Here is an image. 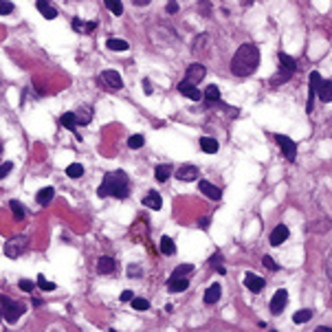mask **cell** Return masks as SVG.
I'll list each match as a JSON object with an SVG mask.
<instances>
[{"label":"cell","instance_id":"cell-18","mask_svg":"<svg viewBox=\"0 0 332 332\" xmlns=\"http://www.w3.org/2000/svg\"><path fill=\"white\" fill-rule=\"evenodd\" d=\"M198 190L205 194L207 198H211V200H220V196H222L220 190H218L216 185H211L209 181H200V183H198Z\"/></svg>","mask_w":332,"mask_h":332},{"label":"cell","instance_id":"cell-27","mask_svg":"<svg viewBox=\"0 0 332 332\" xmlns=\"http://www.w3.org/2000/svg\"><path fill=\"white\" fill-rule=\"evenodd\" d=\"M205 101L207 104H216V101H220V88L218 86H207V90H205Z\"/></svg>","mask_w":332,"mask_h":332},{"label":"cell","instance_id":"cell-41","mask_svg":"<svg viewBox=\"0 0 332 332\" xmlns=\"http://www.w3.org/2000/svg\"><path fill=\"white\" fill-rule=\"evenodd\" d=\"M11 170H13V163H11V161L2 163V165H0V178H4V176H7Z\"/></svg>","mask_w":332,"mask_h":332},{"label":"cell","instance_id":"cell-44","mask_svg":"<svg viewBox=\"0 0 332 332\" xmlns=\"http://www.w3.org/2000/svg\"><path fill=\"white\" fill-rule=\"evenodd\" d=\"M20 288L27 290V293H31V290H33V282H29V279H22V282H20Z\"/></svg>","mask_w":332,"mask_h":332},{"label":"cell","instance_id":"cell-53","mask_svg":"<svg viewBox=\"0 0 332 332\" xmlns=\"http://www.w3.org/2000/svg\"><path fill=\"white\" fill-rule=\"evenodd\" d=\"M0 152H2V145H0Z\"/></svg>","mask_w":332,"mask_h":332},{"label":"cell","instance_id":"cell-30","mask_svg":"<svg viewBox=\"0 0 332 332\" xmlns=\"http://www.w3.org/2000/svg\"><path fill=\"white\" fill-rule=\"evenodd\" d=\"M106 47L110 51H128L130 49V44L126 42V40H117V38H110L108 42H106Z\"/></svg>","mask_w":332,"mask_h":332},{"label":"cell","instance_id":"cell-8","mask_svg":"<svg viewBox=\"0 0 332 332\" xmlns=\"http://www.w3.org/2000/svg\"><path fill=\"white\" fill-rule=\"evenodd\" d=\"M319 84H321L319 70H313V73H310V88H308V101H306V112H313V101H315V95H317Z\"/></svg>","mask_w":332,"mask_h":332},{"label":"cell","instance_id":"cell-45","mask_svg":"<svg viewBox=\"0 0 332 332\" xmlns=\"http://www.w3.org/2000/svg\"><path fill=\"white\" fill-rule=\"evenodd\" d=\"M178 11V2L176 0H170V2H167V13H176Z\"/></svg>","mask_w":332,"mask_h":332},{"label":"cell","instance_id":"cell-4","mask_svg":"<svg viewBox=\"0 0 332 332\" xmlns=\"http://www.w3.org/2000/svg\"><path fill=\"white\" fill-rule=\"evenodd\" d=\"M27 249H29V238H24V236L9 238L7 242H4V255H7V258H11V260L20 258V255L27 251Z\"/></svg>","mask_w":332,"mask_h":332},{"label":"cell","instance_id":"cell-22","mask_svg":"<svg viewBox=\"0 0 332 332\" xmlns=\"http://www.w3.org/2000/svg\"><path fill=\"white\" fill-rule=\"evenodd\" d=\"M53 196H55V190L53 187H44V190H40L38 194H35V200H38V205H49L51 200H53Z\"/></svg>","mask_w":332,"mask_h":332},{"label":"cell","instance_id":"cell-7","mask_svg":"<svg viewBox=\"0 0 332 332\" xmlns=\"http://www.w3.org/2000/svg\"><path fill=\"white\" fill-rule=\"evenodd\" d=\"M207 75V68L202 64H192L190 68H187V75H185V81H190V84H200L202 79H205Z\"/></svg>","mask_w":332,"mask_h":332},{"label":"cell","instance_id":"cell-40","mask_svg":"<svg viewBox=\"0 0 332 332\" xmlns=\"http://www.w3.org/2000/svg\"><path fill=\"white\" fill-rule=\"evenodd\" d=\"M11 11H13V4L9 0H0V16H7Z\"/></svg>","mask_w":332,"mask_h":332},{"label":"cell","instance_id":"cell-28","mask_svg":"<svg viewBox=\"0 0 332 332\" xmlns=\"http://www.w3.org/2000/svg\"><path fill=\"white\" fill-rule=\"evenodd\" d=\"M277 58H279V66H282V68L290 70V73H295V68H297V64H295V60L290 58L288 53H279Z\"/></svg>","mask_w":332,"mask_h":332},{"label":"cell","instance_id":"cell-39","mask_svg":"<svg viewBox=\"0 0 332 332\" xmlns=\"http://www.w3.org/2000/svg\"><path fill=\"white\" fill-rule=\"evenodd\" d=\"M38 286L42 290H55V284L49 282V279H44V275H40V277H38Z\"/></svg>","mask_w":332,"mask_h":332},{"label":"cell","instance_id":"cell-32","mask_svg":"<svg viewBox=\"0 0 332 332\" xmlns=\"http://www.w3.org/2000/svg\"><path fill=\"white\" fill-rule=\"evenodd\" d=\"M192 270H194V264H181V266L172 270V277H187Z\"/></svg>","mask_w":332,"mask_h":332},{"label":"cell","instance_id":"cell-14","mask_svg":"<svg viewBox=\"0 0 332 332\" xmlns=\"http://www.w3.org/2000/svg\"><path fill=\"white\" fill-rule=\"evenodd\" d=\"M70 27L75 29L77 33H84V35H90L97 29V20H90V22H84V20L79 18H73V22H70Z\"/></svg>","mask_w":332,"mask_h":332},{"label":"cell","instance_id":"cell-34","mask_svg":"<svg viewBox=\"0 0 332 332\" xmlns=\"http://www.w3.org/2000/svg\"><path fill=\"white\" fill-rule=\"evenodd\" d=\"M106 7H108V11H112L115 16H121V13H124V4H121V0H106Z\"/></svg>","mask_w":332,"mask_h":332},{"label":"cell","instance_id":"cell-9","mask_svg":"<svg viewBox=\"0 0 332 332\" xmlns=\"http://www.w3.org/2000/svg\"><path fill=\"white\" fill-rule=\"evenodd\" d=\"M286 301H288V293H286L284 288H279L277 293L273 295V299H270V313H273V315H279V313L284 310Z\"/></svg>","mask_w":332,"mask_h":332},{"label":"cell","instance_id":"cell-50","mask_svg":"<svg viewBox=\"0 0 332 332\" xmlns=\"http://www.w3.org/2000/svg\"><path fill=\"white\" fill-rule=\"evenodd\" d=\"M216 270H218V273H220V275H224V273H227V268H224V266H220V264H218V266H216Z\"/></svg>","mask_w":332,"mask_h":332},{"label":"cell","instance_id":"cell-19","mask_svg":"<svg viewBox=\"0 0 332 332\" xmlns=\"http://www.w3.org/2000/svg\"><path fill=\"white\" fill-rule=\"evenodd\" d=\"M317 95H319V99L324 101V104L332 101V79H321L319 88H317Z\"/></svg>","mask_w":332,"mask_h":332},{"label":"cell","instance_id":"cell-48","mask_svg":"<svg viewBox=\"0 0 332 332\" xmlns=\"http://www.w3.org/2000/svg\"><path fill=\"white\" fill-rule=\"evenodd\" d=\"M121 301H132V293H130V290H124V293H121Z\"/></svg>","mask_w":332,"mask_h":332},{"label":"cell","instance_id":"cell-31","mask_svg":"<svg viewBox=\"0 0 332 332\" xmlns=\"http://www.w3.org/2000/svg\"><path fill=\"white\" fill-rule=\"evenodd\" d=\"M9 207L13 209V218H16V220H24V216H27V209L20 205L18 200H11V202H9Z\"/></svg>","mask_w":332,"mask_h":332},{"label":"cell","instance_id":"cell-3","mask_svg":"<svg viewBox=\"0 0 332 332\" xmlns=\"http://www.w3.org/2000/svg\"><path fill=\"white\" fill-rule=\"evenodd\" d=\"M0 308H2V319L9 321V324H16V321L22 317V313L27 310V306L22 301H16L11 297H0Z\"/></svg>","mask_w":332,"mask_h":332},{"label":"cell","instance_id":"cell-16","mask_svg":"<svg viewBox=\"0 0 332 332\" xmlns=\"http://www.w3.org/2000/svg\"><path fill=\"white\" fill-rule=\"evenodd\" d=\"M143 205H145L147 209H154V211H158V209L163 207V198H161V194L158 192H147L145 196H143Z\"/></svg>","mask_w":332,"mask_h":332},{"label":"cell","instance_id":"cell-15","mask_svg":"<svg viewBox=\"0 0 332 332\" xmlns=\"http://www.w3.org/2000/svg\"><path fill=\"white\" fill-rule=\"evenodd\" d=\"M264 277H260V275H255V273H247L244 275V286H247L249 290H253V293H260V290L264 288Z\"/></svg>","mask_w":332,"mask_h":332},{"label":"cell","instance_id":"cell-25","mask_svg":"<svg viewBox=\"0 0 332 332\" xmlns=\"http://www.w3.org/2000/svg\"><path fill=\"white\" fill-rule=\"evenodd\" d=\"M220 293H222V290H220V284H211V286H209V288L205 290V301H207V304H216V301L220 299Z\"/></svg>","mask_w":332,"mask_h":332},{"label":"cell","instance_id":"cell-29","mask_svg":"<svg viewBox=\"0 0 332 332\" xmlns=\"http://www.w3.org/2000/svg\"><path fill=\"white\" fill-rule=\"evenodd\" d=\"M161 253H163V255H174V253H176L174 240L167 238V236H163V238H161Z\"/></svg>","mask_w":332,"mask_h":332},{"label":"cell","instance_id":"cell-42","mask_svg":"<svg viewBox=\"0 0 332 332\" xmlns=\"http://www.w3.org/2000/svg\"><path fill=\"white\" fill-rule=\"evenodd\" d=\"M264 266H266L268 270H279V264L275 262L273 258H268V255H266V258H264Z\"/></svg>","mask_w":332,"mask_h":332},{"label":"cell","instance_id":"cell-6","mask_svg":"<svg viewBox=\"0 0 332 332\" xmlns=\"http://www.w3.org/2000/svg\"><path fill=\"white\" fill-rule=\"evenodd\" d=\"M275 141H277V145L282 147L284 156L288 158V161H295V158H297V143H295L293 139H288V136H284V134H275Z\"/></svg>","mask_w":332,"mask_h":332},{"label":"cell","instance_id":"cell-10","mask_svg":"<svg viewBox=\"0 0 332 332\" xmlns=\"http://www.w3.org/2000/svg\"><path fill=\"white\" fill-rule=\"evenodd\" d=\"M198 176H200V172H198L196 165H183V167H178V172H176V178H178V181H185V183L196 181Z\"/></svg>","mask_w":332,"mask_h":332},{"label":"cell","instance_id":"cell-13","mask_svg":"<svg viewBox=\"0 0 332 332\" xmlns=\"http://www.w3.org/2000/svg\"><path fill=\"white\" fill-rule=\"evenodd\" d=\"M286 238H288V227L286 224H277V227L273 229V233H270V247H279L282 242H286Z\"/></svg>","mask_w":332,"mask_h":332},{"label":"cell","instance_id":"cell-1","mask_svg":"<svg viewBox=\"0 0 332 332\" xmlns=\"http://www.w3.org/2000/svg\"><path fill=\"white\" fill-rule=\"evenodd\" d=\"M260 66V49L253 42H244L242 47H238L236 55L231 60V73L238 77H249L255 73V68Z\"/></svg>","mask_w":332,"mask_h":332},{"label":"cell","instance_id":"cell-46","mask_svg":"<svg viewBox=\"0 0 332 332\" xmlns=\"http://www.w3.org/2000/svg\"><path fill=\"white\" fill-rule=\"evenodd\" d=\"M143 90H145V95H152V93H154V88H152L150 79H143Z\"/></svg>","mask_w":332,"mask_h":332},{"label":"cell","instance_id":"cell-24","mask_svg":"<svg viewBox=\"0 0 332 332\" xmlns=\"http://www.w3.org/2000/svg\"><path fill=\"white\" fill-rule=\"evenodd\" d=\"M154 176H156V181H158V183H165L167 178L172 176V165H170V163H161V165H156Z\"/></svg>","mask_w":332,"mask_h":332},{"label":"cell","instance_id":"cell-33","mask_svg":"<svg viewBox=\"0 0 332 332\" xmlns=\"http://www.w3.org/2000/svg\"><path fill=\"white\" fill-rule=\"evenodd\" d=\"M330 227H332V222H330V220H319V222H310V224H308L310 231H317V233H321V231H330Z\"/></svg>","mask_w":332,"mask_h":332},{"label":"cell","instance_id":"cell-11","mask_svg":"<svg viewBox=\"0 0 332 332\" xmlns=\"http://www.w3.org/2000/svg\"><path fill=\"white\" fill-rule=\"evenodd\" d=\"M178 93H181V95H185L187 99H192V101H198V99L202 97L200 90H198L194 84H190V81H185V79H183L181 84H178Z\"/></svg>","mask_w":332,"mask_h":332},{"label":"cell","instance_id":"cell-47","mask_svg":"<svg viewBox=\"0 0 332 332\" xmlns=\"http://www.w3.org/2000/svg\"><path fill=\"white\" fill-rule=\"evenodd\" d=\"M200 11H205V16H209V0H202L200 2Z\"/></svg>","mask_w":332,"mask_h":332},{"label":"cell","instance_id":"cell-17","mask_svg":"<svg viewBox=\"0 0 332 332\" xmlns=\"http://www.w3.org/2000/svg\"><path fill=\"white\" fill-rule=\"evenodd\" d=\"M35 7H38V11L42 13L47 20H53V18H58V9L53 7V4L49 2V0H35Z\"/></svg>","mask_w":332,"mask_h":332},{"label":"cell","instance_id":"cell-49","mask_svg":"<svg viewBox=\"0 0 332 332\" xmlns=\"http://www.w3.org/2000/svg\"><path fill=\"white\" fill-rule=\"evenodd\" d=\"M152 0H132V4H136V7H145V4H150Z\"/></svg>","mask_w":332,"mask_h":332},{"label":"cell","instance_id":"cell-51","mask_svg":"<svg viewBox=\"0 0 332 332\" xmlns=\"http://www.w3.org/2000/svg\"><path fill=\"white\" fill-rule=\"evenodd\" d=\"M326 270H328V277H330V282H332V262L328 264V268H326Z\"/></svg>","mask_w":332,"mask_h":332},{"label":"cell","instance_id":"cell-52","mask_svg":"<svg viewBox=\"0 0 332 332\" xmlns=\"http://www.w3.org/2000/svg\"><path fill=\"white\" fill-rule=\"evenodd\" d=\"M0 319H2V308H0Z\"/></svg>","mask_w":332,"mask_h":332},{"label":"cell","instance_id":"cell-37","mask_svg":"<svg viewBox=\"0 0 332 332\" xmlns=\"http://www.w3.org/2000/svg\"><path fill=\"white\" fill-rule=\"evenodd\" d=\"M310 317H313V313H310V310H297V313H295V317H293V321H295V324H306Z\"/></svg>","mask_w":332,"mask_h":332},{"label":"cell","instance_id":"cell-12","mask_svg":"<svg viewBox=\"0 0 332 332\" xmlns=\"http://www.w3.org/2000/svg\"><path fill=\"white\" fill-rule=\"evenodd\" d=\"M117 270V262L115 258H108V255H104V258L97 260V273L99 275H110Z\"/></svg>","mask_w":332,"mask_h":332},{"label":"cell","instance_id":"cell-38","mask_svg":"<svg viewBox=\"0 0 332 332\" xmlns=\"http://www.w3.org/2000/svg\"><path fill=\"white\" fill-rule=\"evenodd\" d=\"M132 308L134 310H147L150 308V301L143 297H132Z\"/></svg>","mask_w":332,"mask_h":332},{"label":"cell","instance_id":"cell-43","mask_svg":"<svg viewBox=\"0 0 332 332\" xmlns=\"http://www.w3.org/2000/svg\"><path fill=\"white\" fill-rule=\"evenodd\" d=\"M141 266H136V264H130V266H128V275H130V277H141Z\"/></svg>","mask_w":332,"mask_h":332},{"label":"cell","instance_id":"cell-23","mask_svg":"<svg viewBox=\"0 0 332 332\" xmlns=\"http://www.w3.org/2000/svg\"><path fill=\"white\" fill-rule=\"evenodd\" d=\"M60 124H62L66 130L77 132V117H75V112H64V115L60 117Z\"/></svg>","mask_w":332,"mask_h":332},{"label":"cell","instance_id":"cell-5","mask_svg":"<svg viewBox=\"0 0 332 332\" xmlns=\"http://www.w3.org/2000/svg\"><path fill=\"white\" fill-rule=\"evenodd\" d=\"M99 84L104 86L106 90H110V93H117V90L124 88V79H121V75L117 73V70H101Z\"/></svg>","mask_w":332,"mask_h":332},{"label":"cell","instance_id":"cell-35","mask_svg":"<svg viewBox=\"0 0 332 332\" xmlns=\"http://www.w3.org/2000/svg\"><path fill=\"white\" fill-rule=\"evenodd\" d=\"M81 174H84V167H81L79 163H70V165L66 167V176H70V178H79Z\"/></svg>","mask_w":332,"mask_h":332},{"label":"cell","instance_id":"cell-21","mask_svg":"<svg viewBox=\"0 0 332 332\" xmlns=\"http://www.w3.org/2000/svg\"><path fill=\"white\" fill-rule=\"evenodd\" d=\"M167 288H170V293H183L190 288V282H187V277H170Z\"/></svg>","mask_w":332,"mask_h":332},{"label":"cell","instance_id":"cell-2","mask_svg":"<svg viewBox=\"0 0 332 332\" xmlns=\"http://www.w3.org/2000/svg\"><path fill=\"white\" fill-rule=\"evenodd\" d=\"M101 198H108V196H115V198H128L130 194V178L124 170H115V172H108L104 176V183L99 185L97 190Z\"/></svg>","mask_w":332,"mask_h":332},{"label":"cell","instance_id":"cell-36","mask_svg":"<svg viewBox=\"0 0 332 332\" xmlns=\"http://www.w3.org/2000/svg\"><path fill=\"white\" fill-rule=\"evenodd\" d=\"M143 143H145L143 134H132L130 139H128V147H130V150H139V147H143Z\"/></svg>","mask_w":332,"mask_h":332},{"label":"cell","instance_id":"cell-26","mask_svg":"<svg viewBox=\"0 0 332 332\" xmlns=\"http://www.w3.org/2000/svg\"><path fill=\"white\" fill-rule=\"evenodd\" d=\"M200 147H202V152H207V154H216V152H218V141L211 139V136H202Z\"/></svg>","mask_w":332,"mask_h":332},{"label":"cell","instance_id":"cell-20","mask_svg":"<svg viewBox=\"0 0 332 332\" xmlns=\"http://www.w3.org/2000/svg\"><path fill=\"white\" fill-rule=\"evenodd\" d=\"M75 117H77V126H88L90 119H93V108L90 106H79V110H75Z\"/></svg>","mask_w":332,"mask_h":332}]
</instances>
